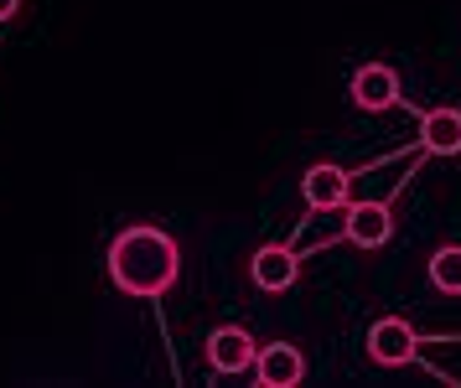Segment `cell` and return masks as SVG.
<instances>
[{
    "mask_svg": "<svg viewBox=\"0 0 461 388\" xmlns=\"http://www.w3.org/2000/svg\"><path fill=\"white\" fill-rule=\"evenodd\" d=\"M109 275L125 295H140V301H156L176 285L182 275V248L171 233L161 228H125L114 244H109Z\"/></svg>",
    "mask_w": 461,
    "mask_h": 388,
    "instance_id": "6da1fadb",
    "label": "cell"
},
{
    "mask_svg": "<svg viewBox=\"0 0 461 388\" xmlns=\"http://www.w3.org/2000/svg\"><path fill=\"white\" fill-rule=\"evenodd\" d=\"M368 357L378 368H410V363H420V331L404 316H384L368 327Z\"/></svg>",
    "mask_w": 461,
    "mask_h": 388,
    "instance_id": "7a4b0ae2",
    "label": "cell"
},
{
    "mask_svg": "<svg viewBox=\"0 0 461 388\" xmlns=\"http://www.w3.org/2000/svg\"><path fill=\"white\" fill-rule=\"evenodd\" d=\"M348 192H353V171H342L337 161H316L306 176H301V203L312 212H337L348 207Z\"/></svg>",
    "mask_w": 461,
    "mask_h": 388,
    "instance_id": "3957f363",
    "label": "cell"
},
{
    "mask_svg": "<svg viewBox=\"0 0 461 388\" xmlns=\"http://www.w3.org/2000/svg\"><path fill=\"white\" fill-rule=\"evenodd\" d=\"M342 233L353 239L357 248H384L394 239V203H348V218H342Z\"/></svg>",
    "mask_w": 461,
    "mask_h": 388,
    "instance_id": "277c9868",
    "label": "cell"
},
{
    "mask_svg": "<svg viewBox=\"0 0 461 388\" xmlns=\"http://www.w3.org/2000/svg\"><path fill=\"white\" fill-rule=\"evenodd\" d=\"M249 280L259 290H291L295 280H301V248L295 244H265L259 254L249 259Z\"/></svg>",
    "mask_w": 461,
    "mask_h": 388,
    "instance_id": "5b68a950",
    "label": "cell"
},
{
    "mask_svg": "<svg viewBox=\"0 0 461 388\" xmlns=\"http://www.w3.org/2000/svg\"><path fill=\"white\" fill-rule=\"evenodd\" d=\"M353 104L363 109V114H384V109L404 104V94H399V73L394 68H384V62L357 68L353 73Z\"/></svg>",
    "mask_w": 461,
    "mask_h": 388,
    "instance_id": "8992f818",
    "label": "cell"
},
{
    "mask_svg": "<svg viewBox=\"0 0 461 388\" xmlns=\"http://www.w3.org/2000/svg\"><path fill=\"white\" fill-rule=\"evenodd\" d=\"M254 378H259V388H295L301 378H306V357H301V347H291V342H270V347L254 352Z\"/></svg>",
    "mask_w": 461,
    "mask_h": 388,
    "instance_id": "52a82bcc",
    "label": "cell"
},
{
    "mask_svg": "<svg viewBox=\"0 0 461 388\" xmlns=\"http://www.w3.org/2000/svg\"><path fill=\"white\" fill-rule=\"evenodd\" d=\"M208 368L212 373H244L254 363V352H259V342H254L244 327H218L208 337Z\"/></svg>",
    "mask_w": 461,
    "mask_h": 388,
    "instance_id": "ba28073f",
    "label": "cell"
},
{
    "mask_svg": "<svg viewBox=\"0 0 461 388\" xmlns=\"http://www.w3.org/2000/svg\"><path fill=\"white\" fill-rule=\"evenodd\" d=\"M420 156H461V109H430L420 114Z\"/></svg>",
    "mask_w": 461,
    "mask_h": 388,
    "instance_id": "9c48e42d",
    "label": "cell"
},
{
    "mask_svg": "<svg viewBox=\"0 0 461 388\" xmlns=\"http://www.w3.org/2000/svg\"><path fill=\"white\" fill-rule=\"evenodd\" d=\"M425 275H430V285H436L440 295H461V244H440L436 254H430Z\"/></svg>",
    "mask_w": 461,
    "mask_h": 388,
    "instance_id": "30bf717a",
    "label": "cell"
},
{
    "mask_svg": "<svg viewBox=\"0 0 461 388\" xmlns=\"http://www.w3.org/2000/svg\"><path fill=\"white\" fill-rule=\"evenodd\" d=\"M16 11H22V0H0V26H5V21H16Z\"/></svg>",
    "mask_w": 461,
    "mask_h": 388,
    "instance_id": "8fae6325",
    "label": "cell"
}]
</instances>
